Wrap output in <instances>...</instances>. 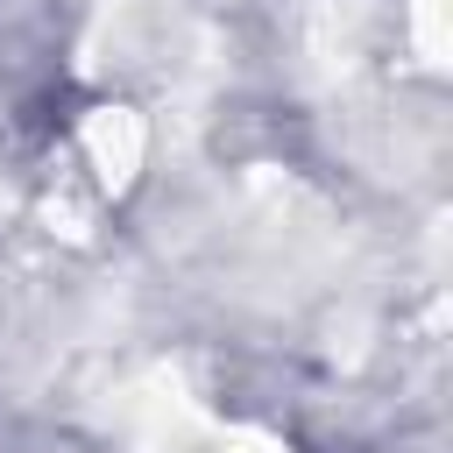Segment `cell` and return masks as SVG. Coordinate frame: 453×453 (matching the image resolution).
Returning a JSON list of instances; mask_svg holds the SVG:
<instances>
[{"label": "cell", "instance_id": "obj_2", "mask_svg": "<svg viewBox=\"0 0 453 453\" xmlns=\"http://www.w3.org/2000/svg\"><path fill=\"white\" fill-rule=\"evenodd\" d=\"M418 57L425 64L446 57V0H418Z\"/></svg>", "mask_w": 453, "mask_h": 453}, {"label": "cell", "instance_id": "obj_1", "mask_svg": "<svg viewBox=\"0 0 453 453\" xmlns=\"http://www.w3.org/2000/svg\"><path fill=\"white\" fill-rule=\"evenodd\" d=\"M78 149H85V163H92L99 191H120V184L142 170V149H149V134H142V120H134L127 106H99V113L85 120Z\"/></svg>", "mask_w": 453, "mask_h": 453}]
</instances>
